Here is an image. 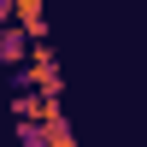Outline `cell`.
<instances>
[{"instance_id": "obj_3", "label": "cell", "mask_w": 147, "mask_h": 147, "mask_svg": "<svg viewBox=\"0 0 147 147\" xmlns=\"http://www.w3.org/2000/svg\"><path fill=\"white\" fill-rule=\"evenodd\" d=\"M30 47H35V41L18 30V24H0V65L24 71V65H30Z\"/></svg>"}, {"instance_id": "obj_1", "label": "cell", "mask_w": 147, "mask_h": 147, "mask_svg": "<svg viewBox=\"0 0 147 147\" xmlns=\"http://www.w3.org/2000/svg\"><path fill=\"white\" fill-rule=\"evenodd\" d=\"M12 88H35V94H47V100H65V71H59V59H53L47 41H35L30 47V65L12 71Z\"/></svg>"}, {"instance_id": "obj_2", "label": "cell", "mask_w": 147, "mask_h": 147, "mask_svg": "<svg viewBox=\"0 0 147 147\" xmlns=\"http://www.w3.org/2000/svg\"><path fill=\"white\" fill-rule=\"evenodd\" d=\"M12 24L30 41H47V0H12Z\"/></svg>"}]
</instances>
